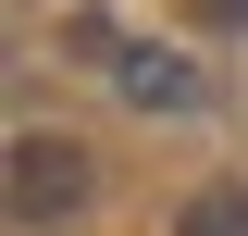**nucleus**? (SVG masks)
Returning <instances> with one entry per match:
<instances>
[{
	"mask_svg": "<svg viewBox=\"0 0 248 236\" xmlns=\"http://www.w3.org/2000/svg\"><path fill=\"white\" fill-rule=\"evenodd\" d=\"M174 236H248V186H199L174 211Z\"/></svg>",
	"mask_w": 248,
	"mask_h": 236,
	"instance_id": "3",
	"label": "nucleus"
},
{
	"mask_svg": "<svg viewBox=\"0 0 248 236\" xmlns=\"http://www.w3.org/2000/svg\"><path fill=\"white\" fill-rule=\"evenodd\" d=\"M87 199V149L75 137H13V224H50V211H75Z\"/></svg>",
	"mask_w": 248,
	"mask_h": 236,
	"instance_id": "1",
	"label": "nucleus"
},
{
	"mask_svg": "<svg viewBox=\"0 0 248 236\" xmlns=\"http://www.w3.org/2000/svg\"><path fill=\"white\" fill-rule=\"evenodd\" d=\"M112 87L149 100V112H199V100H211V75H199L186 50H112Z\"/></svg>",
	"mask_w": 248,
	"mask_h": 236,
	"instance_id": "2",
	"label": "nucleus"
}]
</instances>
